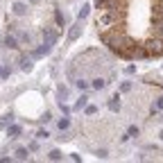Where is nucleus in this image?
I'll list each match as a JSON object with an SVG mask.
<instances>
[{"instance_id":"1","label":"nucleus","mask_w":163,"mask_h":163,"mask_svg":"<svg viewBox=\"0 0 163 163\" xmlns=\"http://www.w3.org/2000/svg\"><path fill=\"white\" fill-rule=\"evenodd\" d=\"M118 18H120V9H104V12L98 16V27H118Z\"/></svg>"},{"instance_id":"2","label":"nucleus","mask_w":163,"mask_h":163,"mask_svg":"<svg viewBox=\"0 0 163 163\" xmlns=\"http://www.w3.org/2000/svg\"><path fill=\"white\" fill-rule=\"evenodd\" d=\"M143 48H145L147 57H161L163 54V39H147L145 43H143Z\"/></svg>"},{"instance_id":"3","label":"nucleus","mask_w":163,"mask_h":163,"mask_svg":"<svg viewBox=\"0 0 163 163\" xmlns=\"http://www.w3.org/2000/svg\"><path fill=\"white\" fill-rule=\"evenodd\" d=\"M154 27H156V30H152V34H156V36L163 39V16H156L154 14Z\"/></svg>"},{"instance_id":"4","label":"nucleus","mask_w":163,"mask_h":163,"mask_svg":"<svg viewBox=\"0 0 163 163\" xmlns=\"http://www.w3.org/2000/svg\"><path fill=\"white\" fill-rule=\"evenodd\" d=\"M43 41H45V48L50 50V48L54 45V41H57V34L50 32V30H45V32H43Z\"/></svg>"},{"instance_id":"5","label":"nucleus","mask_w":163,"mask_h":163,"mask_svg":"<svg viewBox=\"0 0 163 163\" xmlns=\"http://www.w3.org/2000/svg\"><path fill=\"white\" fill-rule=\"evenodd\" d=\"M107 84H109V82H107V79H102V77H95V79L91 82V86H93L95 91H102V89H104Z\"/></svg>"},{"instance_id":"6","label":"nucleus","mask_w":163,"mask_h":163,"mask_svg":"<svg viewBox=\"0 0 163 163\" xmlns=\"http://www.w3.org/2000/svg\"><path fill=\"white\" fill-rule=\"evenodd\" d=\"M79 30H82V21L73 25V30H70V34H68V39H70V41H75V39L79 36Z\"/></svg>"},{"instance_id":"7","label":"nucleus","mask_w":163,"mask_h":163,"mask_svg":"<svg viewBox=\"0 0 163 163\" xmlns=\"http://www.w3.org/2000/svg\"><path fill=\"white\" fill-rule=\"evenodd\" d=\"M5 45H7V48H12V50H16V48H18V41H16V36L7 34V36H5Z\"/></svg>"},{"instance_id":"8","label":"nucleus","mask_w":163,"mask_h":163,"mask_svg":"<svg viewBox=\"0 0 163 163\" xmlns=\"http://www.w3.org/2000/svg\"><path fill=\"white\" fill-rule=\"evenodd\" d=\"M109 109H111V111H118V109H120V98H118V95L109 98Z\"/></svg>"},{"instance_id":"9","label":"nucleus","mask_w":163,"mask_h":163,"mask_svg":"<svg viewBox=\"0 0 163 163\" xmlns=\"http://www.w3.org/2000/svg\"><path fill=\"white\" fill-rule=\"evenodd\" d=\"M16 159H21V161L30 159V150H25V147H18V150H16Z\"/></svg>"},{"instance_id":"10","label":"nucleus","mask_w":163,"mask_h":163,"mask_svg":"<svg viewBox=\"0 0 163 163\" xmlns=\"http://www.w3.org/2000/svg\"><path fill=\"white\" fill-rule=\"evenodd\" d=\"M27 12V5H23V3H16L14 5V14H18V16H23Z\"/></svg>"},{"instance_id":"11","label":"nucleus","mask_w":163,"mask_h":163,"mask_svg":"<svg viewBox=\"0 0 163 163\" xmlns=\"http://www.w3.org/2000/svg\"><path fill=\"white\" fill-rule=\"evenodd\" d=\"M21 68H23V70H32V59L23 57V61H21Z\"/></svg>"},{"instance_id":"12","label":"nucleus","mask_w":163,"mask_h":163,"mask_svg":"<svg viewBox=\"0 0 163 163\" xmlns=\"http://www.w3.org/2000/svg\"><path fill=\"white\" fill-rule=\"evenodd\" d=\"M18 134H21V127H18V125H12V127H9V136H12V138H16Z\"/></svg>"},{"instance_id":"13","label":"nucleus","mask_w":163,"mask_h":163,"mask_svg":"<svg viewBox=\"0 0 163 163\" xmlns=\"http://www.w3.org/2000/svg\"><path fill=\"white\" fill-rule=\"evenodd\" d=\"M75 86H77L79 91H86V89H89V82H86V79H77V82H75Z\"/></svg>"},{"instance_id":"14","label":"nucleus","mask_w":163,"mask_h":163,"mask_svg":"<svg viewBox=\"0 0 163 163\" xmlns=\"http://www.w3.org/2000/svg\"><path fill=\"white\" fill-rule=\"evenodd\" d=\"M95 113H98V107H95V104H89V107H86V116H95Z\"/></svg>"},{"instance_id":"15","label":"nucleus","mask_w":163,"mask_h":163,"mask_svg":"<svg viewBox=\"0 0 163 163\" xmlns=\"http://www.w3.org/2000/svg\"><path fill=\"white\" fill-rule=\"evenodd\" d=\"M86 102H89V98H86V95H82V98H79V102L75 104V109H82V107H86Z\"/></svg>"},{"instance_id":"16","label":"nucleus","mask_w":163,"mask_h":163,"mask_svg":"<svg viewBox=\"0 0 163 163\" xmlns=\"http://www.w3.org/2000/svg\"><path fill=\"white\" fill-rule=\"evenodd\" d=\"M89 9H91L89 5H84V7H82V12H79V21H84V18L89 16Z\"/></svg>"},{"instance_id":"17","label":"nucleus","mask_w":163,"mask_h":163,"mask_svg":"<svg viewBox=\"0 0 163 163\" xmlns=\"http://www.w3.org/2000/svg\"><path fill=\"white\" fill-rule=\"evenodd\" d=\"M68 127H70V120H68V118L59 120V129H61V131H64V129H68Z\"/></svg>"},{"instance_id":"18","label":"nucleus","mask_w":163,"mask_h":163,"mask_svg":"<svg viewBox=\"0 0 163 163\" xmlns=\"http://www.w3.org/2000/svg\"><path fill=\"white\" fill-rule=\"evenodd\" d=\"M50 159H52V161H59V159H61V152H59V150H52V152H50Z\"/></svg>"},{"instance_id":"19","label":"nucleus","mask_w":163,"mask_h":163,"mask_svg":"<svg viewBox=\"0 0 163 163\" xmlns=\"http://www.w3.org/2000/svg\"><path fill=\"white\" fill-rule=\"evenodd\" d=\"M127 134H129V138H131V136H138L140 131H138V127H134V125H131V127L127 129Z\"/></svg>"},{"instance_id":"20","label":"nucleus","mask_w":163,"mask_h":163,"mask_svg":"<svg viewBox=\"0 0 163 163\" xmlns=\"http://www.w3.org/2000/svg\"><path fill=\"white\" fill-rule=\"evenodd\" d=\"M54 16H57V23H59V27H64V16H61V12H59V9L54 12Z\"/></svg>"},{"instance_id":"21","label":"nucleus","mask_w":163,"mask_h":163,"mask_svg":"<svg viewBox=\"0 0 163 163\" xmlns=\"http://www.w3.org/2000/svg\"><path fill=\"white\" fill-rule=\"evenodd\" d=\"M98 156H100V159H107L109 152H107V150H98Z\"/></svg>"},{"instance_id":"22","label":"nucleus","mask_w":163,"mask_h":163,"mask_svg":"<svg viewBox=\"0 0 163 163\" xmlns=\"http://www.w3.org/2000/svg\"><path fill=\"white\" fill-rule=\"evenodd\" d=\"M48 136H50V134H48V131H43V129H41L39 134H36V138H48Z\"/></svg>"},{"instance_id":"23","label":"nucleus","mask_w":163,"mask_h":163,"mask_svg":"<svg viewBox=\"0 0 163 163\" xmlns=\"http://www.w3.org/2000/svg\"><path fill=\"white\" fill-rule=\"evenodd\" d=\"M120 89H122V91H131V84H129V82H125V84L120 86Z\"/></svg>"},{"instance_id":"24","label":"nucleus","mask_w":163,"mask_h":163,"mask_svg":"<svg viewBox=\"0 0 163 163\" xmlns=\"http://www.w3.org/2000/svg\"><path fill=\"white\" fill-rule=\"evenodd\" d=\"M154 109H163V98H159V102H156V107Z\"/></svg>"},{"instance_id":"25","label":"nucleus","mask_w":163,"mask_h":163,"mask_svg":"<svg viewBox=\"0 0 163 163\" xmlns=\"http://www.w3.org/2000/svg\"><path fill=\"white\" fill-rule=\"evenodd\" d=\"M32 3H39V0H32Z\"/></svg>"},{"instance_id":"26","label":"nucleus","mask_w":163,"mask_h":163,"mask_svg":"<svg viewBox=\"0 0 163 163\" xmlns=\"http://www.w3.org/2000/svg\"><path fill=\"white\" fill-rule=\"evenodd\" d=\"M0 70H3V68H0Z\"/></svg>"}]
</instances>
